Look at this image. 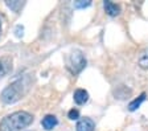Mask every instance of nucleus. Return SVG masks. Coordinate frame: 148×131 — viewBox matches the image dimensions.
Listing matches in <instances>:
<instances>
[{"label": "nucleus", "mask_w": 148, "mask_h": 131, "mask_svg": "<svg viewBox=\"0 0 148 131\" xmlns=\"http://www.w3.org/2000/svg\"><path fill=\"white\" fill-rule=\"evenodd\" d=\"M68 117H69V119H71V121H75V119L79 118V111H78L77 109H71L70 111L68 112Z\"/></svg>", "instance_id": "nucleus-13"}, {"label": "nucleus", "mask_w": 148, "mask_h": 131, "mask_svg": "<svg viewBox=\"0 0 148 131\" xmlns=\"http://www.w3.org/2000/svg\"><path fill=\"white\" fill-rule=\"evenodd\" d=\"M73 97H74V102L77 105H85L89 101V93L85 89H77L74 91Z\"/></svg>", "instance_id": "nucleus-7"}, {"label": "nucleus", "mask_w": 148, "mask_h": 131, "mask_svg": "<svg viewBox=\"0 0 148 131\" xmlns=\"http://www.w3.org/2000/svg\"><path fill=\"white\" fill-rule=\"evenodd\" d=\"M91 5V1L90 0H78V1H74V8L81 10V8H86V7Z\"/></svg>", "instance_id": "nucleus-12"}, {"label": "nucleus", "mask_w": 148, "mask_h": 131, "mask_svg": "<svg viewBox=\"0 0 148 131\" xmlns=\"http://www.w3.org/2000/svg\"><path fill=\"white\" fill-rule=\"evenodd\" d=\"M41 125H42V127L45 128V130H53V128L56 127V126L58 125V121H57V118H56L54 115H52V114H48V115H45L42 118V121H41Z\"/></svg>", "instance_id": "nucleus-8"}, {"label": "nucleus", "mask_w": 148, "mask_h": 131, "mask_svg": "<svg viewBox=\"0 0 148 131\" xmlns=\"http://www.w3.org/2000/svg\"><path fill=\"white\" fill-rule=\"evenodd\" d=\"M33 122V115L27 111H15L0 121V131H20Z\"/></svg>", "instance_id": "nucleus-1"}, {"label": "nucleus", "mask_w": 148, "mask_h": 131, "mask_svg": "<svg viewBox=\"0 0 148 131\" xmlns=\"http://www.w3.org/2000/svg\"><path fill=\"white\" fill-rule=\"evenodd\" d=\"M144 101H145V93H142L138 98H135L132 102H130L128 110H130V111H135L136 109H139V107H140V105H142Z\"/></svg>", "instance_id": "nucleus-11"}, {"label": "nucleus", "mask_w": 148, "mask_h": 131, "mask_svg": "<svg viewBox=\"0 0 148 131\" xmlns=\"http://www.w3.org/2000/svg\"><path fill=\"white\" fill-rule=\"evenodd\" d=\"M12 70V57L3 56L0 57V80L5 77Z\"/></svg>", "instance_id": "nucleus-4"}, {"label": "nucleus", "mask_w": 148, "mask_h": 131, "mask_svg": "<svg viewBox=\"0 0 148 131\" xmlns=\"http://www.w3.org/2000/svg\"><path fill=\"white\" fill-rule=\"evenodd\" d=\"M94 128H95V122L91 118H86V117L79 119L77 126H75L77 131H94Z\"/></svg>", "instance_id": "nucleus-5"}, {"label": "nucleus", "mask_w": 148, "mask_h": 131, "mask_svg": "<svg viewBox=\"0 0 148 131\" xmlns=\"http://www.w3.org/2000/svg\"><path fill=\"white\" fill-rule=\"evenodd\" d=\"M28 87H29L28 78H20L17 81L12 82L11 85H8V86L1 91L0 99H1L3 103H5V105L16 103L17 101H20L25 94H27Z\"/></svg>", "instance_id": "nucleus-2"}, {"label": "nucleus", "mask_w": 148, "mask_h": 131, "mask_svg": "<svg viewBox=\"0 0 148 131\" xmlns=\"http://www.w3.org/2000/svg\"><path fill=\"white\" fill-rule=\"evenodd\" d=\"M5 4L8 8H11V10L13 11V12L20 13V11H21V8L24 7L25 3L24 1H20V0H7Z\"/></svg>", "instance_id": "nucleus-10"}, {"label": "nucleus", "mask_w": 148, "mask_h": 131, "mask_svg": "<svg viewBox=\"0 0 148 131\" xmlns=\"http://www.w3.org/2000/svg\"><path fill=\"white\" fill-rule=\"evenodd\" d=\"M103 8H105L106 13H107L108 16H111V17H115V16H118L120 13V7L118 5V4L110 1V0L103 1Z\"/></svg>", "instance_id": "nucleus-6"}, {"label": "nucleus", "mask_w": 148, "mask_h": 131, "mask_svg": "<svg viewBox=\"0 0 148 131\" xmlns=\"http://www.w3.org/2000/svg\"><path fill=\"white\" fill-rule=\"evenodd\" d=\"M0 34H1V19H0Z\"/></svg>", "instance_id": "nucleus-15"}, {"label": "nucleus", "mask_w": 148, "mask_h": 131, "mask_svg": "<svg viewBox=\"0 0 148 131\" xmlns=\"http://www.w3.org/2000/svg\"><path fill=\"white\" fill-rule=\"evenodd\" d=\"M138 64L139 66L144 70H148V49H143L138 57Z\"/></svg>", "instance_id": "nucleus-9"}, {"label": "nucleus", "mask_w": 148, "mask_h": 131, "mask_svg": "<svg viewBox=\"0 0 148 131\" xmlns=\"http://www.w3.org/2000/svg\"><path fill=\"white\" fill-rule=\"evenodd\" d=\"M15 36L17 38H21L24 36V27L23 25H16L15 27Z\"/></svg>", "instance_id": "nucleus-14"}, {"label": "nucleus", "mask_w": 148, "mask_h": 131, "mask_svg": "<svg viewBox=\"0 0 148 131\" xmlns=\"http://www.w3.org/2000/svg\"><path fill=\"white\" fill-rule=\"evenodd\" d=\"M86 66V58L83 56V53L78 49H74L70 54H69L68 60H66V68L71 74L77 75L82 72Z\"/></svg>", "instance_id": "nucleus-3"}]
</instances>
